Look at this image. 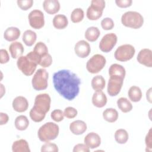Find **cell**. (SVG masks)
I'll return each instance as SVG.
<instances>
[{"instance_id": "obj_28", "label": "cell", "mask_w": 152, "mask_h": 152, "mask_svg": "<svg viewBox=\"0 0 152 152\" xmlns=\"http://www.w3.org/2000/svg\"><path fill=\"white\" fill-rule=\"evenodd\" d=\"M128 96L129 99L133 102H139L142 97V92L140 87L137 86H132L128 90Z\"/></svg>"}, {"instance_id": "obj_18", "label": "cell", "mask_w": 152, "mask_h": 152, "mask_svg": "<svg viewBox=\"0 0 152 152\" xmlns=\"http://www.w3.org/2000/svg\"><path fill=\"white\" fill-rule=\"evenodd\" d=\"M107 97L102 91H96L92 97V103L97 107H103L107 103Z\"/></svg>"}, {"instance_id": "obj_43", "label": "cell", "mask_w": 152, "mask_h": 152, "mask_svg": "<svg viewBox=\"0 0 152 152\" xmlns=\"http://www.w3.org/2000/svg\"><path fill=\"white\" fill-rule=\"evenodd\" d=\"M0 55H1V59H0L1 64H6L9 61L10 56L7 50L1 49L0 50Z\"/></svg>"}, {"instance_id": "obj_1", "label": "cell", "mask_w": 152, "mask_h": 152, "mask_svg": "<svg viewBox=\"0 0 152 152\" xmlns=\"http://www.w3.org/2000/svg\"><path fill=\"white\" fill-rule=\"evenodd\" d=\"M53 86L56 91L68 100L74 99L80 92L81 80L68 69L59 70L53 74Z\"/></svg>"}, {"instance_id": "obj_14", "label": "cell", "mask_w": 152, "mask_h": 152, "mask_svg": "<svg viewBox=\"0 0 152 152\" xmlns=\"http://www.w3.org/2000/svg\"><path fill=\"white\" fill-rule=\"evenodd\" d=\"M137 59L140 64L151 68L152 66L151 50L147 48L141 49L137 55Z\"/></svg>"}, {"instance_id": "obj_6", "label": "cell", "mask_w": 152, "mask_h": 152, "mask_svg": "<svg viewBox=\"0 0 152 152\" xmlns=\"http://www.w3.org/2000/svg\"><path fill=\"white\" fill-rule=\"evenodd\" d=\"M105 7V1L103 0H93L87 10V17L90 20H96L102 15Z\"/></svg>"}, {"instance_id": "obj_38", "label": "cell", "mask_w": 152, "mask_h": 152, "mask_svg": "<svg viewBox=\"0 0 152 152\" xmlns=\"http://www.w3.org/2000/svg\"><path fill=\"white\" fill-rule=\"evenodd\" d=\"M101 26L103 29L105 30H112L114 27V22L112 18L106 17L102 20Z\"/></svg>"}, {"instance_id": "obj_12", "label": "cell", "mask_w": 152, "mask_h": 152, "mask_svg": "<svg viewBox=\"0 0 152 152\" xmlns=\"http://www.w3.org/2000/svg\"><path fill=\"white\" fill-rule=\"evenodd\" d=\"M124 82V78L116 77L112 76L110 77L107 83V93L110 96H117L122 87Z\"/></svg>"}, {"instance_id": "obj_15", "label": "cell", "mask_w": 152, "mask_h": 152, "mask_svg": "<svg viewBox=\"0 0 152 152\" xmlns=\"http://www.w3.org/2000/svg\"><path fill=\"white\" fill-rule=\"evenodd\" d=\"M84 143L89 148L91 149L98 147L101 144L100 137L96 133L91 132L88 133L84 138Z\"/></svg>"}, {"instance_id": "obj_44", "label": "cell", "mask_w": 152, "mask_h": 152, "mask_svg": "<svg viewBox=\"0 0 152 152\" xmlns=\"http://www.w3.org/2000/svg\"><path fill=\"white\" fill-rule=\"evenodd\" d=\"M90 148L85 144H78L73 148L74 152H88Z\"/></svg>"}, {"instance_id": "obj_36", "label": "cell", "mask_w": 152, "mask_h": 152, "mask_svg": "<svg viewBox=\"0 0 152 152\" xmlns=\"http://www.w3.org/2000/svg\"><path fill=\"white\" fill-rule=\"evenodd\" d=\"M52 64V58L49 53H46V55L42 56L40 58L39 64L43 68H47L51 65Z\"/></svg>"}, {"instance_id": "obj_19", "label": "cell", "mask_w": 152, "mask_h": 152, "mask_svg": "<svg viewBox=\"0 0 152 152\" xmlns=\"http://www.w3.org/2000/svg\"><path fill=\"white\" fill-rule=\"evenodd\" d=\"M69 129L75 135H81L87 130V125L83 121L77 120L70 124Z\"/></svg>"}, {"instance_id": "obj_10", "label": "cell", "mask_w": 152, "mask_h": 152, "mask_svg": "<svg viewBox=\"0 0 152 152\" xmlns=\"http://www.w3.org/2000/svg\"><path fill=\"white\" fill-rule=\"evenodd\" d=\"M30 26L34 29H40L45 25L44 14L39 10L31 11L28 16Z\"/></svg>"}, {"instance_id": "obj_23", "label": "cell", "mask_w": 152, "mask_h": 152, "mask_svg": "<svg viewBox=\"0 0 152 152\" xmlns=\"http://www.w3.org/2000/svg\"><path fill=\"white\" fill-rule=\"evenodd\" d=\"M125 74L126 71L124 67L118 64H113L111 65L109 69V74L110 77L116 76L124 79Z\"/></svg>"}, {"instance_id": "obj_26", "label": "cell", "mask_w": 152, "mask_h": 152, "mask_svg": "<svg viewBox=\"0 0 152 152\" xmlns=\"http://www.w3.org/2000/svg\"><path fill=\"white\" fill-rule=\"evenodd\" d=\"M22 38L26 45L31 46L36 40L37 35L34 31L31 30H27L24 32Z\"/></svg>"}, {"instance_id": "obj_20", "label": "cell", "mask_w": 152, "mask_h": 152, "mask_svg": "<svg viewBox=\"0 0 152 152\" xmlns=\"http://www.w3.org/2000/svg\"><path fill=\"white\" fill-rule=\"evenodd\" d=\"M9 50L11 57L14 59L20 58L24 53V47L23 45L19 42H14L9 47Z\"/></svg>"}, {"instance_id": "obj_32", "label": "cell", "mask_w": 152, "mask_h": 152, "mask_svg": "<svg viewBox=\"0 0 152 152\" xmlns=\"http://www.w3.org/2000/svg\"><path fill=\"white\" fill-rule=\"evenodd\" d=\"M129 138L128 134L125 129H119L115 133V139L119 144H125Z\"/></svg>"}, {"instance_id": "obj_5", "label": "cell", "mask_w": 152, "mask_h": 152, "mask_svg": "<svg viewBox=\"0 0 152 152\" xmlns=\"http://www.w3.org/2000/svg\"><path fill=\"white\" fill-rule=\"evenodd\" d=\"M17 65L23 74L26 76H30L35 71L37 64L26 55L18 58Z\"/></svg>"}, {"instance_id": "obj_39", "label": "cell", "mask_w": 152, "mask_h": 152, "mask_svg": "<svg viewBox=\"0 0 152 152\" xmlns=\"http://www.w3.org/2000/svg\"><path fill=\"white\" fill-rule=\"evenodd\" d=\"M17 2L18 6L22 10L24 11H26L30 8L33 4V0H18Z\"/></svg>"}, {"instance_id": "obj_4", "label": "cell", "mask_w": 152, "mask_h": 152, "mask_svg": "<svg viewBox=\"0 0 152 152\" xmlns=\"http://www.w3.org/2000/svg\"><path fill=\"white\" fill-rule=\"evenodd\" d=\"M49 74L45 69H39L32 78V86L37 91L45 90L48 87Z\"/></svg>"}, {"instance_id": "obj_34", "label": "cell", "mask_w": 152, "mask_h": 152, "mask_svg": "<svg viewBox=\"0 0 152 152\" xmlns=\"http://www.w3.org/2000/svg\"><path fill=\"white\" fill-rule=\"evenodd\" d=\"M30 117L32 121L35 122H40L45 118L46 114L39 112L34 107H32L30 111Z\"/></svg>"}, {"instance_id": "obj_7", "label": "cell", "mask_w": 152, "mask_h": 152, "mask_svg": "<svg viewBox=\"0 0 152 152\" xmlns=\"http://www.w3.org/2000/svg\"><path fill=\"white\" fill-rule=\"evenodd\" d=\"M106 62V58L103 55L96 54L88 60L86 64V68L89 72L96 74L104 68Z\"/></svg>"}, {"instance_id": "obj_25", "label": "cell", "mask_w": 152, "mask_h": 152, "mask_svg": "<svg viewBox=\"0 0 152 152\" xmlns=\"http://www.w3.org/2000/svg\"><path fill=\"white\" fill-rule=\"evenodd\" d=\"M100 34V31L97 27H90L86 32L84 36L86 39L90 42H94L97 40Z\"/></svg>"}, {"instance_id": "obj_3", "label": "cell", "mask_w": 152, "mask_h": 152, "mask_svg": "<svg viewBox=\"0 0 152 152\" xmlns=\"http://www.w3.org/2000/svg\"><path fill=\"white\" fill-rule=\"evenodd\" d=\"M122 24L125 27L137 29L142 27L144 18L141 14L136 11H127L121 17Z\"/></svg>"}, {"instance_id": "obj_29", "label": "cell", "mask_w": 152, "mask_h": 152, "mask_svg": "<svg viewBox=\"0 0 152 152\" xmlns=\"http://www.w3.org/2000/svg\"><path fill=\"white\" fill-rule=\"evenodd\" d=\"M14 124L17 129L24 131L26 130L28 126L29 121L26 116L20 115L15 118Z\"/></svg>"}, {"instance_id": "obj_27", "label": "cell", "mask_w": 152, "mask_h": 152, "mask_svg": "<svg viewBox=\"0 0 152 152\" xmlns=\"http://www.w3.org/2000/svg\"><path fill=\"white\" fill-rule=\"evenodd\" d=\"M103 117L107 122L113 123L117 121L118 118V113L115 109L107 108L103 111Z\"/></svg>"}, {"instance_id": "obj_46", "label": "cell", "mask_w": 152, "mask_h": 152, "mask_svg": "<svg viewBox=\"0 0 152 152\" xmlns=\"http://www.w3.org/2000/svg\"><path fill=\"white\" fill-rule=\"evenodd\" d=\"M0 125H2L4 124H6L8 120H9V117L7 113L1 112L0 113Z\"/></svg>"}, {"instance_id": "obj_47", "label": "cell", "mask_w": 152, "mask_h": 152, "mask_svg": "<svg viewBox=\"0 0 152 152\" xmlns=\"http://www.w3.org/2000/svg\"><path fill=\"white\" fill-rule=\"evenodd\" d=\"M151 88H150L146 93V97L147 100L150 103H151Z\"/></svg>"}, {"instance_id": "obj_22", "label": "cell", "mask_w": 152, "mask_h": 152, "mask_svg": "<svg viewBox=\"0 0 152 152\" xmlns=\"http://www.w3.org/2000/svg\"><path fill=\"white\" fill-rule=\"evenodd\" d=\"M12 150L13 152H30L27 141L24 139H20L14 141L12 145Z\"/></svg>"}, {"instance_id": "obj_21", "label": "cell", "mask_w": 152, "mask_h": 152, "mask_svg": "<svg viewBox=\"0 0 152 152\" xmlns=\"http://www.w3.org/2000/svg\"><path fill=\"white\" fill-rule=\"evenodd\" d=\"M20 36V30L17 27H10L7 28L4 33V39L8 42H12L18 39Z\"/></svg>"}, {"instance_id": "obj_40", "label": "cell", "mask_w": 152, "mask_h": 152, "mask_svg": "<svg viewBox=\"0 0 152 152\" xmlns=\"http://www.w3.org/2000/svg\"><path fill=\"white\" fill-rule=\"evenodd\" d=\"M52 119L55 122H61L64 119V112L60 109H55L53 110L50 114Z\"/></svg>"}, {"instance_id": "obj_9", "label": "cell", "mask_w": 152, "mask_h": 152, "mask_svg": "<svg viewBox=\"0 0 152 152\" xmlns=\"http://www.w3.org/2000/svg\"><path fill=\"white\" fill-rule=\"evenodd\" d=\"M50 102L51 99L48 94H39L35 97L33 107L39 112L46 114L50 109Z\"/></svg>"}, {"instance_id": "obj_13", "label": "cell", "mask_w": 152, "mask_h": 152, "mask_svg": "<svg viewBox=\"0 0 152 152\" xmlns=\"http://www.w3.org/2000/svg\"><path fill=\"white\" fill-rule=\"evenodd\" d=\"M74 50L75 54L78 57L84 58L89 55L91 51V48L89 43L87 42L81 40L78 41L75 44Z\"/></svg>"}, {"instance_id": "obj_16", "label": "cell", "mask_w": 152, "mask_h": 152, "mask_svg": "<svg viewBox=\"0 0 152 152\" xmlns=\"http://www.w3.org/2000/svg\"><path fill=\"white\" fill-rule=\"evenodd\" d=\"M12 107L17 112H24L28 109V102L23 96H17L12 101Z\"/></svg>"}, {"instance_id": "obj_2", "label": "cell", "mask_w": 152, "mask_h": 152, "mask_svg": "<svg viewBox=\"0 0 152 152\" xmlns=\"http://www.w3.org/2000/svg\"><path fill=\"white\" fill-rule=\"evenodd\" d=\"M59 131V126L57 124L49 122L40 127L37 132L38 137L41 141L49 142L58 137Z\"/></svg>"}, {"instance_id": "obj_30", "label": "cell", "mask_w": 152, "mask_h": 152, "mask_svg": "<svg viewBox=\"0 0 152 152\" xmlns=\"http://www.w3.org/2000/svg\"><path fill=\"white\" fill-rule=\"evenodd\" d=\"M105 80L102 75H96L91 80L92 88L96 91H102L105 87Z\"/></svg>"}, {"instance_id": "obj_33", "label": "cell", "mask_w": 152, "mask_h": 152, "mask_svg": "<svg viewBox=\"0 0 152 152\" xmlns=\"http://www.w3.org/2000/svg\"><path fill=\"white\" fill-rule=\"evenodd\" d=\"M84 14L83 10L80 8L74 9L71 14V20L74 23H79L84 18Z\"/></svg>"}, {"instance_id": "obj_31", "label": "cell", "mask_w": 152, "mask_h": 152, "mask_svg": "<svg viewBox=\"0 0 152 152\" xmlns=\"http://www.w3.org/2000/svg\"><path fill=\"white\" fill-rule=\"evenodd\" d=\"M117 104L119 109L124 113L130 112L132 109L131 103L125 97H121L117 100Z\"/></svg>"}, {"instance_id": "obj_8", "label": "cell", "mask_w": 152, "mask_h": 152, "mask_svg": "<svg viewBox=\"0 0 152 152\" xmlns=\"http://www.w3.org/2000/svg\"><path fill=\"white\" fill-rule=\"evenodd\" d=\"M135 53V48L129 44H125L119 46L115 52V58L116 60L125 62L131 59Z\"/></svg>"}, {"instance_id": "obj_42", "label": "cell", "mask_w": 152, "mask_h": 152, "mask_svg": "<svg viewBox=\"0 0 152 152\" xmlns=\"http://www.w3.org/2000/svg\"><path fill=\"white\" fill-rule=\"evenodd\" d=\"M151 128L150 129L146 135L145 142L146 145V151H151L152 150V140H151Z\"/></svg>"}, {"instance_id": "obj_41", "label": "cell", "mask_w": 152, "mask_h": 152, "mask_svg": "<svg viewBox=\"0 0 152 152\" xmlns=\"http://www.w3.org/2000/svg\"><path fill=\"white\" fill-rule=\"evenodd\" d=\"M77 110L72 107H67L64 111V116L68 119L75 118L77 115Z\"/></svg>"}, {"instance_id": "obj_45", "label": "cell", "mask_w": 152, "mask_h": 152, "mask_svg": "<svg viewBox=\"0 0 152 152\" xmlns=\"http://www.w3.org/2000/svg\"><path fill=\"white\" fill-rule=\"evenodd\" d=\"M115 3L119 7L126 8L131 5L132 1L131 0H116Z\"/></svg>"}, {"instance_id": "obj_48", "label": "cell", "mask_w": 152, "mask_h": 152, "mask_svg": "<svg viewBox=\"0 0 152 152\" xmlns=\"http://www.w3.org/2000/svg\"><path fill=\"white\" fill-rule=\"evenodd\" d=\"M1 90H2V91H1V97H2V96H3V94H4V93H2V91L3 90H5V89L4 90H3L2 88H3V85L2 84H1Z\"/></svg>"}, {"instance_id": "obj_11", "label": "cell", "mask_w": 152, "mask_h": 152, "mask_svg": "<svg viewBox=\"0 0 152 152\" xmlns=\"http://www.w3.org/2000/svg\"><path fill=\"white\" fill-rule=\"evenodd\" d=\"M117 36L113 33H107L101 39L99 43V48L103 52H109L112 50L117 43Z\"/></svg>"}, {"instance_id": "obj_37", "label": "cell", "mask_w": 152, "mask_h": 152, "mask_svg": "<svg viewBox=\"0 0 152 152\" xmlns=\"http://www.w3.org/2000/svg\"><path fill=\"white\" fill-rule=\"evenodd\" d=\"M42 152L45 151H52V152H58V147L56 144L54 143H51L49 142H46L45 144L42 146L41 148Z\"/></svg>"}, {"instance_id": "obj_35", "label": "cell", "mask_w": 152, "mask_h": 152, "mask_svg": "<svg viewBox=\"0 0 152 152\" xmlns=\"http://www.w3.org/2000/svg\"><path fill=\"white\" fill-rule=\"evenodd\" d=\"M33 51L40 58L46 53H48V49L46 45L42 42H39L37 43L34 46Z\"/></svg>"}, {"instance_id": "obj_24", "label": "cell", "mask_w": 152, "mask_h": 152, "mask_svg": "<svg viewBox=\"0 0 152 152\" xmlns=\"http://www.w3.org/2000/svg\"><path fill=\"white\" fill-rule=\"evenodd\" d=\"M53 26L59 30L65 28L68 24V21L66 17L63 14H57L53 19Z\"/></svg>"}, {"instance_id": "obj_17", "label": "cell", "mask_w": 152, "mask_h": 152, "mask_svg": "<svg viewBox=\"0 0 152 152\" xmlns=\"http://www.w3.org/2000/svg\"><path fill=\"white\" fill-rule=\"evenodd\" d=\"M44 10L49 14H55L60 9V4L58 0H45L43 2Z\"/></svg>"}]
</instances>
